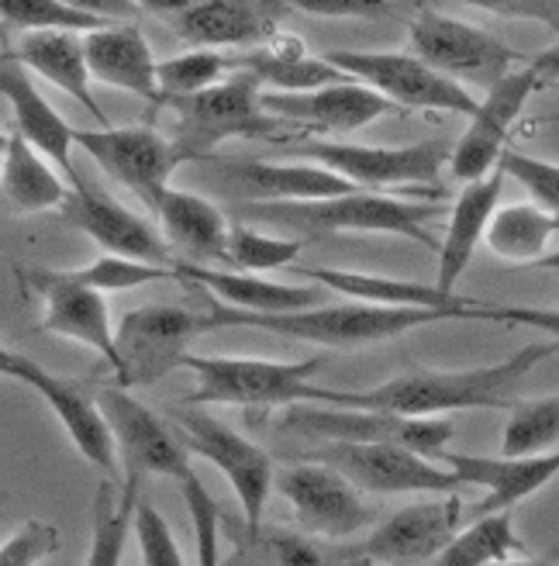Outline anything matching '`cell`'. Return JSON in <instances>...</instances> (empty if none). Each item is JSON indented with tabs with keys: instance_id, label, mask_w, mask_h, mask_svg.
<instances>
[{
	"instance_id": "obj_1",
	"label": "cell",
	"mask_w": 559,
	"mask_h": 566,
	"mask_svg": "<svg viewBox=\"0 0 559 566\" xmlns=\"http://www.w3.org/2000/svg\"><path fill=\"white\" fill-rule=\"evenodd\" d=\"M559 353V343H528L518 353L466 370H418L373 390H352V408L390 411L404 418H442L466 408H505L508 394Z\"/></svg>"
},
{
	"instance_id": "obj_12",
	"label": "cell",
	"mask_w": 559,
	"mask_h": 566,
	"mask_svg": "<svg viewBox=\"0 0 559 566\" xmlns=\"http://www.w3.org/2000/svg\"><path fill=\"white\" fill-rule=\"evenodd\" d=\"M0 370L4 377L32 387L39 398L52 408V415L60 418L63 432L70 436V442L76 446V452L87 460L97 473H104V480H115L122 484V460H118V442L115 432H110L107 415L101 411V401L91 398L76 380L55 377L49 374L42 363L28 359L14 349H0Z\"/></svg>"
},
{
	"instance_id": "obj_10",
	"label": "cell",
	"mask_w": 559,
	"mask_h": 566,
	"mask_svg": "<svg viewBox=\"0 0 559 566\" xmlns=\"http://www.w3.org/2000/svg\"><path fill=\"white\" fill-rule=\"evenodd\" d=\"M325 60L342 70L349 80L377 91L383 101L414 107V111H450V115H477L481 101L473 97L456 80L435 73L414 52H356L331 49Z\"/></svg>"
},
{
	"instance_id": "obj_52",
	"label": "cell",
	"mask_w": 559,
	"mask_h": 566,
	"mask_svg": "<svg viewBox=\"0 0 559 566\" xmlns=\"http://www.w3.org/2000/svg\"><path fill=\"white\" fill-rule=\"evenodd\" d=\"M536 270H556V273H559V249H556V252H549V256H546Z\"/></svg>"
},
{
	"instance_id": "obj_15",
	"label": "cell",
	"mask_w": 559,
	"mask_h": 566,
	"mask_svg": "<svg viewBox=\"0 0 559 566\" xmlns=\"http://www.w3.org/2000/svg\"><path fill=\"white\" fill-rule=\"evenodd\" d=\"M214 187L239 208L253 205H307L346 197L356 187L312 163H263V159H218L208 166Z\"/></svg>"
},
{
	"instance_id": "obj_43",
	"label": "cell",
	"mask_w": 559,
	"mask_h": 566,
	"mask_svg": "<svg viewBox=\"0 0 559 566\" xmlns=\"http://www.w3.org/2000/svg\"><path fill=\"white\" fill-rule=\"evenodd\" d=\"M63 549V535L52 522L24 518L11 535L0 543V566H39Z\"/></svg>"
},
{
	"instance_id": "obj_25",
	"label": "cell",
	"mask_w": 559,
	"mask_h": 566,
	"mask_svg": "<svg viewBox=\"0 0 559 566\" xmlns=\"http://www.w3.org/2000/svg\"><path fill=\"white\" fill-rule=\"evenodd\" d=\"M225 535L232 539V553L221 559V566H373L367 549L318 539L307 532L287 528H245L225 522Z\"/></svg>"
},
{
	"instance_id": "obj_21",
	"label": "cell",
	"mask_w": 559,
	"mask_h": 566,
	"mask_svg": "<svg viewBox=\"0 0 559 566\" xmlns=\"http://www.w3.org/2000/svg\"><path fill=\"white\" fill-rule=\"evenodd\" d=\"M463 504L460 497L442 501H422L408 504L390 518H383L370 535L362 549L373 559V566H418L432 563L456 535L463 532Z\"/></svg>"
},
{
	"instance_id": "obj_9",
	"label": "cell",
	"mask_w": 559,
	"mask_h": 566,
	"mask_svg": "<svg viewBox=\"0 0 559 566\" xmlns=\"http://www.w3.org/2000/svg\"><path fill=\"white\" fill-rule=\"evenodd\" d=\"M294 159H312L328 174L349 180L356 190L373 187L377 193L404 184H432L439 190L442 166L453 159V149L442 138L414 142V146H356V142L304 138L291 146Z\"/></svg>"
},
{
	"instance_id": "obj_13",
	"label": "cell",
	"mask_w": 559,
	"mask_h": 566,
	"mask_svg": "<svg viewBox=\"0 0 559 566\" xmlns=\"http://www.w3.org/2000/svg\"><path fill=\"white\" fill-rule=\"evenodd\" d=\"M300 460L325 463L335 473H342L356 491L370 494H450L463 488L453 470L432 463L401 446H367V442H321L307 449Z\"/></svg>"
},
{
	"instance_id": "obj_39",
	"label": "cell",
	"mask_w": 559,
	"mask_h": 566,
	"mask_svg": "<svg viewBox=\"0 0 559 566\" xmlns=\"http://www.w3.org/2000/svg\"><path fill=\"white\" fill-rule=\"evenodd\" d=\"M559 442V394L515 401L500 436V457H539Z\"/></svg>"
},
{
	"instance_id": "obj_45",
	"label": "cell",
	"mask_w": 559,
	"mask_h": 566,
	"mask_svg": "<svg viewBox=\"0 0 559 566\" xmlns=\"http://www.w3.org/2000/svg\"><path fill=\"white\" fill-rule=\"evenodd\" d=\"M180 488H183V504H187L190 522H193V539H198V566H221L218 532L225 522H221V512H218L211 491H204L198 473H190Z\"/></svg>"
},
{
	"instance_id": "obj_4",
	"label": "cell",
	"mask_w": 559,
	"mask_h": 566,
	"mask_svg": "<svg viewBox=\"0 0 559 566\" xmlns=\"http://www.w3.org/2000/svg\"><path fill=\"white\" fill-rule=\"evenodd\" d=\"M245 224H273L280 232H294V239L307 235H342V232H367V235H404L425 249H442V242L425 229L435 214L432 205L404 201V197H387L377 190H352L331 201H307V205H253L239 208Z\"/></svg>"
},
{
	"instance_id": "obj_23",
	"label": "cell",
	"mask_w": 559,
	"mask_h": 566,
	"mask_svg": "<svg viewBox=\"0 0 559 566\" xmlns=\"http://www.w3.org/2000/svg\"><path fill=\"white\" fill-rule=\"evenodd\" d=\"M159 11H173L177 35L198 49L218 52L221 45H266L276 32L280 14L287 4L266 0H198V4H159Z\"/></svg>"
},
{
	"instance_id": "obj_6",
	"label": "cell",
	"mask_w": 559,
	"mask_h": 566,
	"mask_svg": "<svg viewBox=\"0 0 559 566\" xmlns=\"http://www.w3.org/2000/svg\"><path fill=\"white\" fill-rule=\"evenodd\" d=\"M280 432L307 436L318 442H367V446H401L432 463L442 460L445 446L456 436L453 418H404L390 411H359V408H287L276 421Z\"/></svg>"
},
{
	"instance_id": "obj_36",
	"label": "cell",
	"mask_w": 559,
	"mask_h": 566,
	"mask_svg": "<svg viewBox=\"0 0 559 566\" xmlns=\"http://www.w3.org/2000/svg\"><path fill=\"white\" fill-rule=\"evenodd\" d=\"M556 232H559V221L539 205H508V208H497L491 221L487 249L497 260L536 270L549 256V242Z\"/></svg>"
},
{
	"instance_id": "obj_38",
	"label": "cell",
	"mask_w": 559,
	"mask_h": 566,
	"mask_svg": "<svg viewBox=\"0 0 559 566\" xmlns=\"http://www.w3.org/2000/svg\"><path fill=\"white\" fill-rule=\"evenodd\" d=\"M0 14H4L8 24L21 28V32H70L87 39L110 28V18L70 4V0H8Z\"/></svg>"
},
{
	"instance_id": "obj_2",
	"label": "cell",
	"mask_w": 559,
	"mask_h": 566,
	"mask_svg": "<svg viewBox=\"0 0 559 566\" xmlns=\"http://www.w3.org/2000/svg\"><path fill=\"white\" fill-rule=\"evenodd\" d=\"M325 356L294 363L256 359V356H187L183 370L193 374V394L180 405H239V408H352V390H331L315 384Z\"/></svg>"
},
{
	"instance_id": "obj_41",
	"label": "cell",
	"mask_w": 559,
	"mask_h": 566,
	"mask_svg": "<svg viewBox=\"0 0 559 566\" xmlns=\"http://www.w3.org/2000/svg\"><path fill=\"white\" fill-rule=\"evenodd\" d=\"M304 242L300 239H276L260 232L256 224L235 221L232 224V239H229V263L232 270H280L297 263Z\"/></svg>"
},
{
	"instance_id": "obj_29",
	"label": "cell",
	"mask_w": 559,
	"mask_h": 566,
	"mask_svg": "<svg viewBox=\"0 0 559 566\" xmlns=\"http://www.w3.org/2000/svg\"><path fill=\"white\" fill-rule=\"evenodd\" d=\"M83 45H87L91 76L97 83L128 91L156 107L166 104L159 87V63L152 60V49L138 24H110L83 39Z\"/></svg>"
},
{
	"instance_id": "obj_16",
	"label": "cell",
	"mask_w": 559,
	"mask_h": 566,
	"mask_svg": "<svg viewBox=\"0 0 559 566\" xmlns=\"http://www.w3.org/2000/svg\"><path fill=\"white\" fill-rule=\"evenodd\" d=\"M276 491L291 504L300 532L318 535V539L342 543L373 522V512L362 504L359 491L325 463L304 460L276 470Z\"/></svg>"
},
{
	"instance_id": "obj_50",
	"label": "cell",
	"mask_w": 559,
	"mask_h": 566,
	"mask_svg": "<svg viewBox=\"0 0 559 566\" xmlns=\"http://www.w3.org/2000/svg\"><path fill=\"white\" fill-rule=\"evenodd\" d=\"M536 70V76H539V83H559V42L552 45V49H546V52H539L532 63H528Z\"/></svg>"
},
{
	"instance_id": "obj_32",
	"label": "cell",
	"mask_w": 559,
	"mask_h": 566,
	"mask_svg": "<svg viewBox=\"0 0 559 566\" xmlns=\"http://www.w3.org/2000/svg\"><path fill=\"white\" fill-rule=\"evenodd\" d=\"M14 60L35 76H45V83L60 87L63 94L76 97L91 115L101 122V128L107 125L104 107L94 97V76H91V63H87V45L83 39L70 35V32H21Z\"/></svg>"
},
{
	"instance_id": "obj_37",
	"label": "cell",
	"mask_w": 559,
	"mask_h": 566,
	"mask_svg": "<svg viewBox=\"0 0 559 566\" xmlns=\"http://www.w3.org/2000/svg\"><path fill=\"white\" fill-rule=\"evenodd\" d=\"M528 556V546L515 528L511 512L487 515V518H473L456 539L445 546L432 566H497L508 559Z\"/></svg>"
},
{
	"instance_id": "obj_35",
	"label": "cell",
	"mask_w": 559,
	"mask_h": 566,
	"mask_svg": "<svg viewBox=\"0 0 559 566\" xmlns=\"http://www.w3.org/2000/svg\"><path fill=\"white\" fill-rule=\"evenodd\" d=\"M143 480L125 476L122 484L104 480L94 501V535L83 566H122L128 532H135V507L143 501Z\"/></svg>"
},
{
	"instance_id": "obj_24",
	"label": "cell",
	"mask_w": 559,
	"mask_h": 566,
	"mask_svg": "<svg viewBox=\"0 0 559 566\" xmlns=\"http://www.w3.org/2000/svg\"><path fill=\"white\" fill-rule=\"evenodd\" d=\"M0 94H4V101L11 107L14 132L60 169V174L73 184V190L83 187L76 166H73L76 128L42 97L32 73H28L14 55H8L4 66H0Z\"/></svg>"
},
{
	"instance_id": "obj_31",
	"label": "cell",
	"mask_w": 559,
	"mask_h": 566,
	"mask_svg": "<svg viewBox=\"0 0 559 566\" xmlns=\"http://www.w3.org/2000/svg\"><path fill=\"white\" fill-rule=\"evenodd\" d=\"M500 187H505V169H494V174L481 184H466L453 205L450 214V229H445L442 249H439V273H435V287L442 294H456V283L466 273L473 252L487 239V229L497 214L500 201Z\"/></svg>"
},
{
	"instance_id": "obj_11",
	"label": "cell",
	"mask_w": 559,
	"mask_h": 566,
	"mask_svg": "<svg viewBox=\"0 0 559 566\" xmlns=\"http://www.w3.org/2000/svg\"><path fill=\"white\" fill-rule=\"evenodd\" d=\"M408 45L411 52L432 66L435 73L450 80L484 83L491 91L508 73H515L518 52L505 45L487 28L460 21L453 14H442L435 8H422L418 18L408 24Z\"/></svg>"
},
{
	"instance_id": "obj_5",
	"label": "cell",
	"mask_w": 559,
	"mask_h": 566,
	"mask_svg": "<svg viewBox=\"0 0 559 566\" xmlns=\"http://www.w3.org/2000/svg\"><path fill=\"white\" fill-rule=\"evenodd\" d=\"M263 87L249 73H235L218 87L170 101L177 111L173 146L183 163H204L214 159V149H221L232 138H280L287 132H297L294 125L273 118L263 107Z\"/></svg>"
},
{
	"instance_id": "obj_8",
	"label": "cell",
	"mask_w": 559,
	"mask_h": 566,
	"mask_svg": "<svg viewBox=\"0 0 559 566\" xmlns=\"http://www.w3.org/2000/svg\"><path fill=\"white\" fill-rule=\"evenodd\" d=\"M211 332L208 311H190L180 304H146L118 322V384L125 390L162 380L183 370L193 338Z\"/></svg>"
},
{
	"instance_id": "obj_42",
	"label": "cell",
	"mask_w": 559,
	"mask_h": 566,
	"mask_svg": "<svg viewBox=\"0 0 559 566\" xmlns=\"http://www.w3.org/2000/svg\"><path fill=\"white\" fill-rule=\"evenodd\" d=\"M66 276L73 283H80V287H91L97 294H115V291L146 287V283H156V280H170L177 273L152 266V263H135V260H122V256H101L91 266L66 270Z\"/></svg>"
},
{
	"instance_id": "obj_51",
	"label": "cell",
	"mask_w": 559,
	"mask_h": 566,
	"mask_svg": "<svg viewBox=\"0 0 559 566\" xmlns=\"http://www.w3.org/2000/svg\"><path fill=\"white\" fill-rule=\"evenodd\" d=\"M497 566H552V559H536V556H521V559H508Z\"/></svg>"
},
{
	"instance_id": "obj_22",
	"label": "cell",
	"mask_w": 559,
	"mask_h": 566,
	"mask_svg": "<svg viewBox=\"0 0 559 566\" xmlns=\"http://www.w3.org/2000/svg\"><path fill=\"white\" fill-rule=\"evenodd\" d=\"M445 470H453L463 488H484L487 497L473 504L466 515L487 518L511 512L521 501L559 476V449L539 452V457H470V452H442L439 460ZM470 518V522H473Z\"/></svg>"
},
{
	"instance_id": "obj_20",
	"label": "cell",
	"mask_w": 559,
	"mask_h": 566,
	"mask_svg": "<svg viewBox=\"0 0 559 566\" xmlns=\"http://www.w3.org/2000/svg\"><path fill=\"white\" fill-rule=\"evenodd\" d=\"M24 287L42 297V328L80 346H91L110 370L118 374V338L110 325V311L104 294L80 287L66 276V270H28Z\"/></svg>"
},
{
	"instance_id": "obj_47",
	"label": "cell",
	"mask_w": 559,
	"mask_h": 566,
	"mask_svg": "<svg viewBox=\"0 0 559 566\" xmlns=\"http://www.w3.org/2000/svg\"><path fill=\"white\" fill-rule=\"evenodd\" d=\"M463 318L542 328L552 335V343H559V307H525V304H484V301H477L473 307L463 311Z\"/></svg>"
},
{
	"instance_id": "obj_28",
	"label": "cell",
	"mask_w": 559,
	"mask_h": 566,
	"mask_svg": "<svg viewBox=\"0 0 559 566\" xmlns=\"http://www.w3.org/2000/svg\"><path fill=\"white\" fill-rule=\"evenodd\" d=\"M156 221L166 245L177 249L183 263L193 266H211V263H229V239L232 224L221 214L218 205L193 190L170 187L156 201Z\"/></svg>"
},
{
	"instance_id": "obj_34",
	"label": "cell",
	"mask_w": 559,
	"mask_h": 566,
	"mask_svg": "<svg viewBox=\"0 0 559 566\" xmlns=\"http://www.w3.org/2000/svg\"><path fill=\"white\" fill-rule=\"evenodd\" d=\"M0 159H4V193L18 214H35L49 208L63 211L73 190H66V184L49 166V159H42V153L28 146L14 128L4 132Z\"/></svg>"
},
{
	"instance_id": "obj_33",
	"label": "cell",
	"mask_w": 559,
	"mask_h": 566,
	"mask_svg": "<svg viewBox=\"0 0 559 566\" xmlns=\"http://www.w3.org/2000/svg\"><path fill=\"white\" fill-rule=\"evenodd\" d=\"M300 276L325 291H339L346 297H356L362 304H387V307H432L445 311L456 322L463 311L477 304V297L442 294L435 283H414V280H390V276H370V273H349V270H325V266H300Z\"/></svg>"
},
{
	"instance_id": "obj_26",
	"label": "cell",
	"mask_w": 559,
	"mask_h": 566,
	"mask_svg": "<svg viewBox=\"0 0 559 566\" xmlns=\"http://www.w3.org/2000/svg\"><path fill=\"white\" fill-rule=\"evenodd\" d=\"M173 273L187 287H198L214 301L242 311V315H297V311L321 307L325 297V287H318V283H312V287H287V283H273L256 273L193 266L183 260H177Z\"/></svg>"
},
{
	"instance_id": "obj_14",
	"label": "cell",
	"mask_w": 559,
	"mask_h": 566,
	"mask_svg": "<svg viewBox=\"0 0 559 566\" xmlns=\"http://www.w3.org/2000/svg\"><path fill=\"white\" fill-rule=\"evenodd\" d=\"M97 401L101 411L107 415L110 432H115L125 476H170L183 484L193 473L190 452L180 442V436L152 408L131 398L125 387H104Z\"/></svg>"
},
{
	"instance_id": "obj_3",
	"label": "cell",
	"mask_w": 559,
	"mask_h": 566,
	"mask_svg": "<svg viewBox=\"0 0 559 566\" xmlns=\"http://www.w3.org/2000/svg\"><path fill=\"white\" fill-rule=\"evenodd\" d=\"M204 311L211 315V328L225 325H245V328H263L287 338H300V343L315 346H370V343H387L411 328L435 325V322H456L445 311L432 307H387V304H362V301H346V304H321L312 311H297V315H242V311L214 301L204 294Z\"/></svg>"
},
{
	"instance_id": "obj_49",
	"label": "cell",
	"mask_w": 559,
	"mask_h": 566,
	"mask_svg": "<svg viewBox=\"0 0 559 566\" xmlns=\"http://www.w3.org/2000/svg\"><path fill=\"white\" fill-rule=\"evenodd\" d=\"M481 8L508 18H532L559 32V0H521V4H481Z\"/></svg>"
},
{
	"instance_id": "obj_48",
	"label": "cell",
	"mask_w": 559,
	"mask_h": 566,
	"mask_svg": "<svg viewBox=\"0 0 559 566\" xmlns=\"http://www.w3.org/2000/svg\"><path fill=\"white\" fill-rule=\"evenodd\" d=\"M297 11L307 14H335V18H383L394 8L380 0H297Z\"/></svg>"
},
{
	"instance_id": "obj_17",
	"label": "cell",
	"mask_w": 559,
	"mask_h": 566,
	"mask_svg": "<svg viewBox=\"0 0 559 566\" xmlns=\"http://www.w3.org/2000/svg\"><path fill=\"white\" fill-rule=\"evenodd\" d=\"M76 146L87 153L110 180L128 187L156 208L159 197L170 190V177L183 166L173 138L159 135L156 128H101L76 132Z\"/></svg>"
},
{
	"instance_id": "obj_19",
	"label": "cell",
	"mask_w": 559,
	"mask_h": 566,
	"mask_svg": "<svg viewBox=\"0 0 559 566\" xmlns=\"http://www.w3.org/2000/svg\"><path fill=\"white\" fill-rule=\"evenodd\" d=\"M63 221L73 224L76 232L94 239L104 256H122L135 263H152L162 270H173L177 260L170 256L162 232H156L146 218H138L125 205H118L115 197L83 184L70 193V201L63 205Z\"/></svg>"
},
{
	"instance_id": "obj_18",
	"label": "cell",
	"mask_w": 559,
	"mask_h": 566,
	"mask_svg": "<svg viewBox=\"0 0 559 566\" xmlns=\"http://www.w3.org/2000/svg\"><path fill=\"white\" fill-rule=\"evenodd\" d=\"M539 87V76L532 66L508 73L500 83L487 91V97L481 101L477 115L470 118V128L463 132V138L453 146V159L450 169L453 177L463 184H481L487 180L494 169L500 166V156H505V142L511 125L518 122L521 107L532 97V91Z\"/></svg>"
},
{
	"instance_id": "obj_46",
	"label": "cell",
	"mask_w": 559,
	"mask_h": 566,
	"mask_svg": "<svg viewBox=\"0 0 559 566\" xmlns=\"http://www.w3.org/2000/svg\"><path fill=\"white\" fill-rule=\"evenodd\" d=\"M135 543H138V556H143V566H187L180 556V546L173 539V528L166 525V518L159 515V507L152 501H138L135 507Z\"/></svg>"
},
{
	"instance_id": "obj_7",
	"label": "cell",
	"mask_w": 559,
	"mask_h": 566,
	"mask_svg": "<svg viewBox=\"0 0 559 566\" xmlns=\"http://www.w3.org/2000/svg\"><path fill=\"white\" fill-rule=\"evenodd\" d=\"M170 415L177 421V436L187 446V452H198L201 460H208L232 484L242 507V525L263 528L266 501L276 491V467L270 452L201 408L177 405Z\"/></svg>"
},
{
	"instance_id": "obj_40",
	"label": "cell",
	"mask_w": 559,
	"mask_h": 566,
	"mask_svg": "<svg viewBox=\"0 0 559 566\" xmlns=\"http://www.w3.org/2000/svg\"><path fill=\"white\" fill-rule=\"evenodd\" d=\"M229 70H235V55L193 49V52H183V55H173V60L159 63V87H162L166 104H170V101L204 94V91L218 87V83H225Z\"/></svg>"
},
{
	"instance_id": "obj_30",
	"label": "cell",
	"mask_w": 559,
	"mask_h": 566,
	"mask_svg": "<svg viewBox=\"0 0 559 566\" xmlns=\"http://www.w3.org/2000/svg\"><path fill=\"white\" fill-rule=\"evenodd\" d=\"M235 73H249L260 80L266 94H312L331 83H346L349 76L335 70L325 55H312L307 45L294 35H273L266 45L235 55Z\"/></svg>"
},
{
	"instance_id": "obj_44",
	"label": "cell",
	"mask_w": 559,
	"mask_h": 566,
	"mask_svg": "<svg viewBox=\"0 0 559 566\" xmlns=\"http://www.w3.org/2000/svg\"><path fill=\"white\" fill-rule=\"evenodd\" d=\"M500 169H505V177H515L528 190L532 205H539L542 211H549L559 221V166L556 163L508 149L500 156Z\"/></svg>"
},
{
	"instance_id": "obj_27",
	"label": "cell",
	"mask_w": 559,
	"mask_h": 566,
	"mask_svg": "<svg viewBox=\"0 0 559 566\" xmlns=\"http://www.w3.org/2000/svg\"><path fill=\"white\" fill-rule=\"evenodd\" d=\"M263 107L294 128L307 125L318 132H359L383 118L394 104L383 101L377 91L362 87V83L346 80L312 94H263Z\"/></svg>"
}]
</instances>
